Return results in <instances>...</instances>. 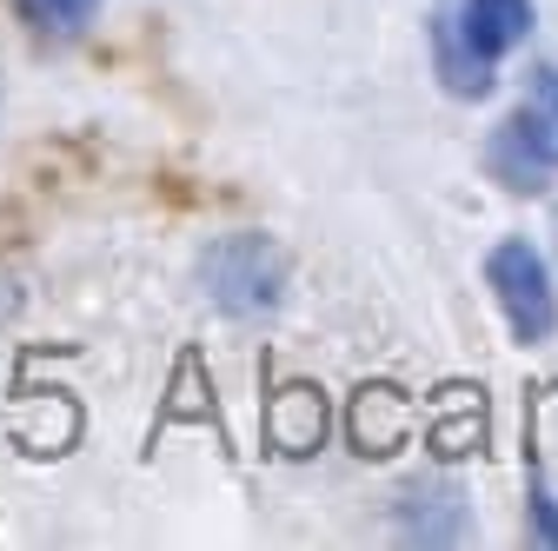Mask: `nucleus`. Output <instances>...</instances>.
I'll use <instances>...</instances> for the list:
<instances>
[{"instance_id": "nucleus-1", "label": "nucleus", "mask_w": 558, "mask_h": 551, "mask_svg": "<svg viewBox=\"0 0 558 551\" xmlns=\"http://www.w3.org/2000/svg\"><path fill=\"white\" fill-rule=\"evenodd\" d=\"M199 286L227 319H259L279 306L287 293V253L259 233H233V240H214L199 253Z\"/></svg>"}, {"instance_id": "nucleus-2", "label": "nucleus", "mask_w": 558, "mask_h": 551, "mask_svg": "<svg viewBox=\"0 0 558 551\" xmlns=\"http://www.w3.org/2000/svg\"><path fill=\"white\" fill-rule=\"evenodd\" d=\"M485 286L499 293L506 326H512L519 346H545V339L558 332V293H551V272L532 253V240H499L493 259H485Z\"/></svg>"}, {"instance_id": "nucleus-3", "label": "nucleus", "mask_w": 558, "mask_h": 551, "mask_svg": "<svg viewBox=\"0 0 558 551\" xmlns=\"http://www.w3.org/2000/svg\"><path fill=\"white\" fill-rule=\"evenodd\" d=\"M326 426H332V405H326V392L306 385V379L279 385L272 405H266V439H272L279 458H313V452L326 445Z\"/></svg>"}, {"instance_id": "nucleus-4", "label": "nucleus", "mask_w": 558, "mask_h": 551, "mask_svg": "<svg viewBox=\"0 0 558 551\" xmlns=\"http://www.w3.org/2000/svg\"><path fill=\"white\" fill-rule=\"evenodd\" d=\"M392 518H399V538L412 544H452L465 531V492L452 478H418V486L399 492Z\"/></svg>"}, {"instance_id": "nucleus-5", "label": "nucleus", "mask_w": 558, "mask_h": 551, "mask_svg": "<svg viewBox=\"0 0 558 551\" xmlns=\"http://www.w3.org/2000/svg\"><path fill=\"white\" fill-rule=\"evenodd\" d=\"M452 34L478 53V60H499L532 34V0H459Z\"/></svg>"}, {"instance_id": "nucleus-6", "label": "nucleus", "mask_w": 558, "mask_h": 551, "mask_svg": "<svg viewBox=\"0 0 558 551\" xmlns=\"http://www.w3.org/2000/svg\"><path fill=\"white\" fill-rule=\"evenodd\" d=\"M512 126H519V140L532 147V160L558 173V66H532V74H525V100H519Z\"/></svg>"}, {"instance_id": "nucleus-7", "label": "nucleus", "mask_w": 558, "mask_h": 551, "mask_svg": "<svg viewBox=\"0 0 558 551\" xmlns=\"http://www.w3.org/2000/svg\"><path fill=\"white\" fill-rule=\"evenodd\" d=\"M405 432H412L405 399L392 385H360V399H353V445L366 458H386V452H399Z\"/></svg>"}, {"instance_id": "nucleus-8", "label": "nucleus", "mask_w": 558, "mask_h": 551, "mask_svg": "<svg viewBox=\"0 0 558 551\" xmlns=\"http://www.w3.org/2000/svg\"><path fill=\"white\" fill-rule=\"evenodd\" d=\"M485 167H493V180H499L506 193H545V173H551V167L532 160V147L519 140V126H512V120L493 133V140H485Z\"/></svg>"}, {"instance_id": "nucleus-9", "label": "nucleus", "mask_w": 558, "mask_h": 551, "mask_svg": "<svg viewBox=\"0 0 558 551\" xmlns=\"http://www.w3.org/2000/svg\"><path fill=\"white\" fill-rule=\"evenodd\" d=\"M439 81L459 94V100H485V94H493V60H478L459 34H452V21H439Z\"/></svg>"}, {"instance_id": "nucleus-10", "label": "nucleus", "mask_w": 558, "mask_h": 551, "mask_svg": "<svg viewBox=\"0 0 558 551\" xmlns=\"http://www.w3.org/2000/svg\"><path fill=\"white\" fill-rule=\"evenodd\" d=\"M459 412H439L433 419V439L446 458H465V452H485V392H452Z\"/></svg>"}, {"instance_id": "nucleus-11", "label": "nucleus", "mask_w": 558, "mask_h": 551, "mask_svg": "<svg viewBox=\"0 0 558 551\" xmlns=\"http://www.w3.org/2000/svg\"><path fill=\"white\" fill-rule=\"evenodd\" d=\"M14 8H21V21H27L34 34H47V40H74V34L94 27L100 0H14Z\"/></svg>"}, {"instance_id": "nucleus-12", "label": "nucleus", "mask_w": 558, "mask_h": 551, "mask_svg": "<svg viewBox=\"0 0 558 551\" xmlns=\"http://www.w3.org/2000/svg\"><path fill=\"white\" fill-rule=\"evenodd\" d=\"M525 505H532V538H538V544H558V505H551V492H545L538 472H532V499H525Z\"/></svg>"}]
</instances>
